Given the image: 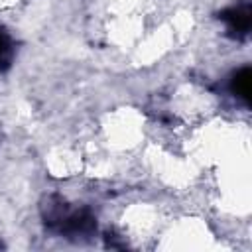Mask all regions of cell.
<instances>
[{
    "label": "cell",
    "mask_w": 252,
    "mask_h": 252,
    "mask_svg": "<svg viewBox=\"0 0 252 252\" xmlns=\"http://www.w3.org/2000/svg\"><path fill=\"white\" fill-rule=\"evenodd\" d=\"M219 18L226 24V30L230 35L234 37H244L250 32V24H252V12H250V4H238L232 8H226L219 14Z\"/></svg>",
    "instance_id": "cell-1"
},
{
    "label": "cell",
    "mask_w": 252,
    "mask_h": 252,
    "mask_svg": "<svg viewBox=\"0 0 252 252\" xmlns=\"http://www.w3.org/2000/svg\"><path fill=\"white\" fill-rule=\"evenodd\" d=\"M250 83H252V71L248 67H242L240 71H236L230 79V91L234 93V96H238L240 100L248 102L250 100Z\"/></svg>",
    "instance_id": "cell-2"
},
{
    "label": "cell",
    "mask_w": 252,
    "mask_h": 252,
    "mask_svg": "<svg viewBox=\"0 0 252 252\" xmlns=\"http://www.w3.org/2000/svg\"><path fill=\"white\" fill-rule=\"evenodd\" d=\"M10 57H12V43L8 33L0 28V71L10 65Z\"/></svg>",
    "instance_id": "cell-3"
}]
</instances>
